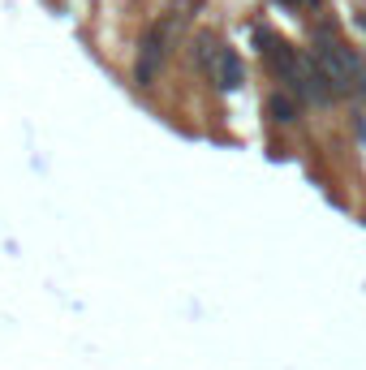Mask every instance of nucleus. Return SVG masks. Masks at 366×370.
Masks as SVG:
<instances>
[{
    "label": "nucleus",
    "instance_id": "f257e3e1",
    "mask_svg": "<svg viewBox=\"0 0 366 370\" xmlns=\"http://www.w3.org/2000/svg\"><path fill=\"white\" fill-rule=\"evenodd\" d=\"M168 35H173V22L155 26V30L142 39V57H138V82H142V86L155 78V65H160V57H164V43H168Z\"/></svg>",
    "mask_w": 366,
    "mask_h": 370
},
{
    "label": "nucleus",
    "instance_id": "f03ea898",
    "mask_svg": "<svg viewBox=\"0 0 366 370\" xmlns=\"http://www.w3.org/2000/svg\"><path fill=\"white\" fill-rule=\"evenodd\" d=\"M216 86L220 91H237L241 86V61H237L233 47H224L220 57H216Z\"/></svg>",
    "mask_w": 366,
    "mask_h": 370
},
{
    "label": "nucleus",
    "instance_id": "7ed1b4c3",
    "mask_svg": "<svg viewBox=\"0 0 366 370\" xmlns=\"http://www.w3.org/2000/svg\"><path fill=\"white\" fill-rule=\"evenodd\" d=\"M268 112H272V121H280V125L297 121V108H293L289 95H272V99H268Z\"/></svg>",
    "mask_w": 366,
    "mask_h": 370
}]
</instances>
